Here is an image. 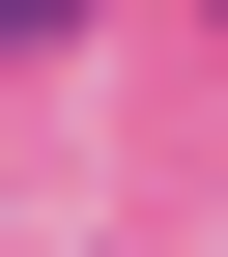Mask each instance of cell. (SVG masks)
Wrapping results in <instances>:
<instances>
[{
  "instance_id": "1",
  "label": "cell",
  "mask_w": 228,
  "mask_h": 257,
  "mask_svg": "<svg viewBox=\"0 0 228 257\" xmlns=\"http://www.w3.org/2000/svg\"><path fill=\"white\" fill-rule=\"evenodd\" d=\"M0 29H57V0H0Z\"/></svg>"
}]
</instances>
